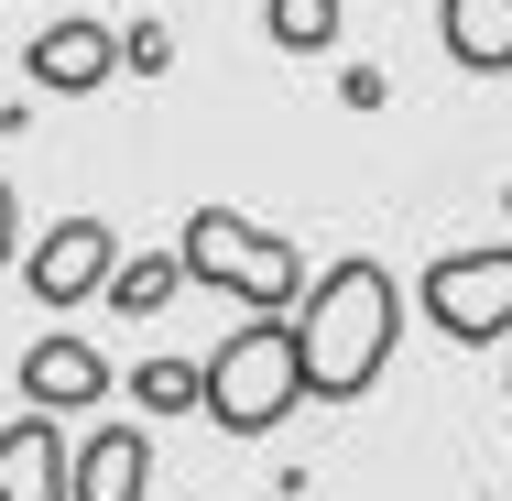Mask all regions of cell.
I'll use <instances>...</instances> for the list:
<instances>
[{"label":"cell","mask_w":512,"mask_h":501,"mask_svg":"<svg viewBox=\"0 0 512 501\" xmlns=\"http://www.w3.org/2000/svg\"><path fill=\"white\" fill-rule=\"evenodd\" d=\"M295 338H306V393L316 403H360L393 371V349H404V284H393L371 251H349V262H327L306 284Z\"/></svg>","instance_id":"obj_1"},{"label":"cell","mask_w":512,"mask_h":501,"mask_svg":"<svg viewBox=\"0 0 512 501\" xmlns=\"http://www.w3.org/2000/svg\"><path fill=\"white\" fill-rule=\"evenodd\" d=\"M295 403H316L295 316H240V327L207 349V425H218V436H273Z\"/></svg>","instance_id":"obj_2"},{"label":"cell","mask_w":512,"mask_h":501,"mask_svg":"<svg viewBox=\"0 0 512 501\" xmlns=\"http://www.w3.org/2000/svg\"><path fill=\"white\" fill-rule=\"evenodd\" d=\"M175 262H186V284L251 305V316H284V305L306 295V251H295L284 229L240 218V207H197V218L175 229Z\"/></svg>","instance_id":"obj_3"},{"label":"cell","mask_w":512,"mask_h":501,"mask_svg":"<svg viewBox=\"0 0 512 501\" xmlns=\"http://www.w3.org/2000/svg\"><path fill=\"white\" fill-rule=\"evenodd\" d=\"M414 305L458 338V349H491V338H512V240H491V251H447V262H425V284H414Z\"/></svg>","instance_id":"obj_4"},{"label":"cell","mask_w":512,"mask_h":501,"mask_svg":"<svg viewBox=\"0 0 512 501\" xmlns=\"http://www.w3.org/2000/svg\"><path fill=\"white\" fill-rule=\"evenodd\" d=\"M131 251H120V229L109 218H55L33 251H22V284L33 305H109V273H120Z\"/></svg>","instance_id":"obj_5"},{"label":"cell","mask_w":512,"mask_h":501,"mask_svg":"<svg viewBox=\"0 0 512 501\" xmlns=\"http://www.w3.org/2000/svg\"><path fill=\"white\" fill-rule=\"evenodd\" d=\"M22 77H33L44 99H88V88L120 77V33L88 22V11H66V22H44V33L22 44Z\"/></svg>","instance_id":"obj_6"},{"label":"cell","mask_w":512,"mask_h":501,"mask_svg":"<svg viewBox=\"0 0 512 501\" xmlns=\"http://www.w3.org/2000/svg\"><path fill=\"white\" fill-rule=\"evenodd\" d=\"M22 393H33V414H99L120 382H109V360L88 349V338H66V327H44L33 349H22Z\"/></svg>","instance_id":"obj_7"},{"label":"cell","mask_w":512,"mask_h":501,"mask_svg":"<svg viewBox=\"0 0 512 501\" xmlns=\"http://www.w3.org/2000/svg\"><path fill=\"white\" fill-rule=\"evenodd\" d=\"M0 501H77V447L55 414L0 425Z\"/></svg>","instance_id":"obj_8"},{"label":"cell","mask_w":512,"mask_h":501,"mask_svg":"<svg viewBox=\"0 0 512 501\" xmlns=\"http://www.w3.org/2000/svg\"><path fill=\"white\" fill-rule=\"evenodd\" d=\"M77 501H153V436L142 425L77 436Z\"/></svg>","instance_id":"obj_9"},{"label":"cell","mask_w":512,"mask_h":501,"mask_svg":"<svg viewBox=\"0 0 512 501\" xmlns=\"http://www.w3.org/2000/svg\"><path fill=\"white\" fill-rule=\"evenodd\" d=\"M436 44L469 77H512V0H436Z\"/></svg>","instance_id":"obj_10"},{"label":"cell","mask_w":512,"mask_h":501,"mask_svg":"<svg viewBox=\"0 0 512 501\" xmlns=\"http://www.w3.org/2000/svg\"><path fill=\"white\" fill-rule=\"evenodd\" d=\"M175 295H186V262H175V251H131V262L109 273V305H120V316H164Z\"/></svg>","instance_id":"obj_11"},{"label":"cell","mask_w":512,"mask_h":501,"mask_svg":"<svg viewBox=\"0 0 512 501\" xmlns=\"http://www.w3.org/2000/svg\"><path fill=\"white\" fill-rule=\"evenodd\" d=\"M131 414H207V360H142L131 371Z\"/></svg>","instance_id":"obj_12"},{"label":"cell","mask_w":512,"mask_h":501,"mask_svg":"<svg viewBox=\"0 0 512 501\" xmlns=\"http://www.w3.org/2000/svg\"><path fill=\"white\" fill-rule=\"evenodd\" d=\"M338 11H349V0H262V33H273L284 55H327V44H338Z\"/></svg>","instance_id":"obj_13"},{"label":"cell","mask_w":512,"mask_h":501,"mask_svg":"<svg viewBox=\"0 0 512 501\" xmlns=\"http://www.w3.org/2000/svg\"><path fill=\"white\" fill-rule=\"evenodd\" d=\"M120 66H131V77H164V66H175V33H164V22H131V33H120Z\"/></svg>","instance_id":"obj_14"},{"label":"cell","mask_w":512,"mask_h":501,"mask_svg":"<svg viewBox=\"0 0 512 501\" xmlns=\"http://www.w3.org/2000/svg\"><path fill=\"white\" fill-rule=\"evenodd\" d=\"M22 262V197H11V175H0V273Z\"/></svg>","instance_id":"obj_15"},{"label":"cell","mask_w":512,"mask_h":501,"mask_svg":"<svg viewBox=\"0 0 512 501\" xmlns=\"http://www.w3.org/2000/svg\"><path fill=\"white\" fill-rule=\"evenodd\" d=\"M502 393H512V371H502Z\"/></svg>","instance_id":"obj_16"}]
</instances>
